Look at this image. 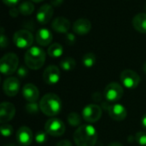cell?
I'll return each instance as SVG.
<instances>
[{"label": "cell", "instance_id": "cell-12", "mask_svg": "<svg viewBox=\"0 0 146 146\" xmlns=\"http://www.w3.org/2000/svg\"><path fill=\"white\" fill-rule=\"evenodd\" d=\"M15 114V108L10 102H2L0 107V122L4 124L11 120Z\"/></svg>", "mask_w": 146, "mask_h": 146}, {"label": "cell", "instance_id": "cell-2", "mask_svg": "<svg viewBox=\"0 0 146 146\" xmlns=\"http://www.w3.org/2000/svg\"><path fill=\"white\" fill-rule=\"evenodd\" d=\"M40 110L47 116L57 115L62 108V100L60 97L53 93L44 95L39 102Z\"/></svg>", "mask_w": 146, "mask_h": 146}, {"label": "cell", "instance_id": "cell-4", "mask_svg": "<svg viewBox=\"0 0 146 146\" xmlns=\"http://www.w3.org/2000/svg\"><path fill=\"white\" fill-rule=\"evenodd\" d=\"M19 59L16 54L9 52L3 55L0 60V71L3 75H11L18 70Z\"/></svg>", "mask_w": 146, "mask_h": 146}, {"label": "cell", "instance_id": "cell-29", "mask_svg": "<svg viewBox=\"0 0 146 146\" xmlns=\"http://www.w3.org/2000/svg\"><path fill=\"white\" fill-rule=\"evenodd\" d=\"M135 141L140 146H146V132H139L135 135Z\"/></svg>", "mask_w": 146, "mask_h": 146}, {"label": "cell", "instance_id": "cell-32", "mask_svg": "<svg viewBox=\"0 0 146 146\" xmlns=\"http://www.w3.org/2000/svg\"><path fill=\"white\" fill-rule=\"evenodd\" d=\"M75 41H76V38L74 34H71V33L66 34V42L68 45H74Z\"/></svg>", "mask_w": 146, "mask_h": 146}, {"label": "cell", "instance_id": "cell-35", "mask_svg": "<svg viewBox=\"0 0 146 146\" xmlns=\"http://www.w3.org/2000/svg\"><path fill=\"white\" fill-rule=\"evenodd\" d=\"M20 13L19 9H16V8H12L10 10H9V15L12 16V17H16L18 15V14Z\"/></svg>", "mask_w": 146, "mask_h": 146}, {"label": "cell", "instance_id": "cell-8", "mask_svg": "<svg viewBox=\"0 0 146 146\" xmlns=\"http://www.w3.org/2000/svg\"><path fill=\"white\" fill-rule=\"evenodd\" d=\"M121 82L126 88L134 89L140 83V77L132 70H125L121 73Z\"/></svg>", "mask_w": 146, "mask_h": 146}, {"label": "cell", "instance_id": "cell-38", "mask_svg": "<svg viewBox=\"0 0 146 146\" xmlns=\"http://www.w3.org/2000/svg\"><path fill=\"white\" fill-rule=\"evenodd\" d=\"M109 146H123V145L119 143V142H113V143L110 144Z\"/></svg>", "mask_w": 146, "mask_h": 146}, {"label": "cell", "instance_id": "cell-5", "mask_svg": "<svg viewBox=\"0 0 146 146\" xmlns=\"http://www.w3.org/2000/svg\"><path fill=\"white\" fill-rule=\"evenodd\" d=\"M13 41L18 48H28L33 45V35L27 29H21L15 33Z\"/></svg>", "mask_w": 146, "mask_h": 146}, {"label": "cell", "instance_id": "cell-24", "mask_svg": "<svg viewBox=\"0 0 146 146\" xmlns=\"http://www.w3.org/2000/svg\"><path fill=\"white\" fill-rule=\"evenodd\" d=\"M96 55L92 52H87L86 53L83 57H82V63L83 65L87 67L90 68L92 66H93L96 63Z\"/></svg>", "mask_w": 146, "mask_h": 146}, {"label": "cell", "instance_id": "cell-22", "mask_svg": "<svg viewBox=\"0 0 146 146\" xmlns=\"http://www.w3.org/2000/svg\"><path fill=\"white\" fill-rule=\"evenodd\" d=\"M34 5L33 4L32 2L29 1H25L21 3H20L18 9L20 11L21 14H22L23 15H29L31 14H33V12L34 11Z\"/></svg>", "mask_w": 146, "mask_h": 146}, {"label": "cell", "instance_id": "cell-16", "mask_svg": "<svg viewBox=\"0 0 146 146\" xmlns=\"http://www.w3.org/2000/svg\"><path fill=\"white\" fill-rule=\"evenodd\" d=\"M92 23L88 19L80 18L73 24V31L79 35H85L91 31Z\"/></svg>", "mask_w": 146, "mask_h": 146}, {"label": "cell", "instance_id": "cell-37", "mask_svg": "<svg viewBox=\"0 0 146 146\" xmlns=\"http://www.w3.org/2000/svg\"><path fill=\"white\" fill-rule=\"evenodd\" d=\"M141 124H142V126L144 127V129L146 131V114L142 117Z\"/></svg>", "mask_w": 146, "mask_h": 146}, {"label": "cell", "instance_id": "cell-31", "mask_svg": "<svg viewBox=\"0 0 146 146\" xmlns=\"http://www.w3.org/2000/svg\"><path fill=\"white\" fill-rule=\"evenodd\" d=\"M28 74V71H27V68L24 67V66H21L18 68L17 70V75L19 77L21 78H24L27 77V75Z\"/></svg>", "mask_w": 146, "mask_h": 146}, {"label": "cell", "instance_id": "cell-25", "mask_svg": "<svg viewBox=\"0 0 146 146\" xmlns=\"http://www.w3.org/2000/svg\"><path fill=\"white\" fill-rule=\"evenodd\" d=\"M68 122L71 126H79L81 124V117L74 112H72L68 116Z\"/></svg>", "mask_w": 146, "mask_h": 146}, {"label": "cell", "instance_id": "cell-33", "mask_svg": "<svg viewBox=\"0 0 146 146\" xmlns=\"http://www.w3.org/2000/svg\"><path fill=\"white\" fill-rule=\"evenodd\" d=\"M21 0H3V3L7 6H10V7H13L15 5H16Z\"/></svg>", "mask_w": 146, "mask_h": 146}, {"label": "cell", "instance_id": "cell-28", "mask_svg": "<svg viewBox=\"0 0 146 146\" xmlns=\"http://www.w3.org/2000/svg\"><path fill=\"white\" fill-rule=\"evenodd\" d=\"M1 133L3 137H9L13 133V127L9 124L4 123L1 125Z\"/></svg>", "mask_w": 146, "mask_h": 146}, {"label": "cell", "instance_id": "cell-42", "mask_svg": "<svg viewBox=\"0 0 146 146\" xmlns=\"http://www.w3.org/2000/svg\"><path fill=\"white\" fill-rule=\"evenodd\" d=\"M145 10H146V4H145Z\"/></svg>", "mask_w": 146, "mask_h": 146}, {"label": "cell", "instance_id": "cell-7", "mask_svg": "<svg viewBox=\"0 0 146 146\" xmlns=\"http://www.w3.org/2000/svg\"><path fill=\"white\" fill-rule=\"evenodd\" d=\"M47 134L53 137H60L64 134L66 127L64 123L58 118H51L48 120L44 126Z\"/></svg>", "mask_w": 146, "mask_h": 146}, {"label": "cell", "instance_id": "cell-21", "mask_svg": "<svg viewBox=\"0 0 146 146\" xmlns=\"http://www.w3.org/2000/svg\"><path fill=\"white\" fill-rule=\"evenodd\" d=\"M48 55L51 58H59L62 55L63 48L62 46L59 43H54L50 45L48 48Z\"/></svg>", "mask_w": 146, "mask_h": 146}, {"label": "cell", "instance_id": "cell-6", "mask_svg": "<svg viewBox=\"0 0 146 146\" xmlns=\"http://www.w3.org/2000/svg\"><path fill=\"white\" fill-rule=\"evenodd\" d=\"M124 90L121 85L117 83H109L104 91V96L107 102H115L121 99L123 96Z\"/></svg>", "mask_w": 146, "mask_h": 146}, {"label": "cell", "instance_id": "cell-15", "mask_svg": "<svg viewBox=\"0 0 146 146\" xmlns=\"http://www.w3.org/2000/svg\"><path fill=\"white\" fill-rule=\"evenodd\" d=\"M53 15V7L50 4H43L38 10L36 18L41 24H46Z\"/></svg>", "mask_w": 146, "mask_h": 146}, {"label": "cell", "instance_id": "cell-27", "mask_svg": "<svg viewBox=\"0 0 146 146\" xmlns=\"http://www.w3.org/2000/svg\"><path fill=\"white\" fill-rule=\"evenodd\" d=\"M35 141L39 144V145H43L47 141V133L46 132H42V131H38L35 134Z\"/></svg>", "mask_w": 146, "mask_h": 146}, {"label": "cell", "instance_id": "cell-13", "mask_svg": "<svg viewBox=\"0 0 146 146\" xmlns=\"http://www.w3.org/2000/svg\"><path fill=\"white\" fill-rule=\"evenodd\" d=\"M16 139L21 145H30L33 139V132L27 126H21L18 129L16 133Z\"/></svg>", "mask_w": 146, "mask_h": 146}, {"label": "cell", "instance_id": "cell-34", "mask_svg": "<svg viewBox=\"0 0 146 146\" xmlns=\"http://www.w3.org/2000/svg\"><path fill=\"white\" fill-rule=\"evenodd\" d=\"M56 146H72V144L69 140H67V139H64V140H62L60 142H58Z\"/></svg>", "mask_w": 146, "mask_h": 146}, {"label": "cell", "instance_id": "cell-1", "mask_svg": "<svg viewBox=\"0 0 146 146\" xmlns=\"http://www.w3.org/2000/svg\"><path fill=\"white\" fill-rule=\"evenodd\" d=\"M97 139V130L92 125H81L74 133V140L77 146H94Z\"/></svg>", "mask_w": 146, "mask_h": 146}, {"label": "cell", "instance_id": "cell-9", "mask_svg": "<svg viewBox=\"0 0 146 146\" xmlns=\"http://www.w3.org/2000/svg\"><path fill=\"white\" fill-rule=\"evenodd\" d=\"M102 114V108L98 105L89 104L84 108L82 111V117L86 121L89 123H94L100 120Z\"/></svg>", "mask_w": 146, "mask_h": 146}, {"label": "cell", "instance_id": "cell-10", "mask_svg": "<svg viewBox=\"0 0 146 146\" xmlns=\"http://www.w3.org/2000/svg\"><path fill=\"white\" fill-rule=\"evenodd\" d=\"M60 77H61L60 69L56 65L48 66L43 73V79L44 83L50 85L56 84L59 82Z\"/></svg>", "mask_w": 146, "mask_h": 146}, {"label": "cell", "instance_id": "cell-36", "mask_svg": "<svg viewBox=\"0 0 146 146\" xmlns=\"http://www.w3.org/2000/svg\"><path fill=\"white\" fill-rule=\"evenodd\" d=\"M63 1L64 0H50V4H51V6L58 7L62 4Z\"/></svg>", "mask_w": 146, "mask_h": 146}, {"label": "cell", "instance_id": "cell-19", "mask_svg": "<svg viewBox=\"0 0 146 146\" xmlns=\"http://www.w3.org/2000/svg\"><path fill=\"white\" fill-rule=\"evenodd\" d=\"M53 35L51 32L47 28H40L36 34V41L42 46L50 45L52 41Z\"/></svg>", "mask_w": 146, "mask_h": 146}, {"label": "cell", "instance_id": "cell-39", "mask_svg": "<svg viewBox=\"0 0 146 146\" xmlns=\"http://www.w3.org/2000/svg\"><path fill=\"white\" fill-rule=\"evenodd\" d=\"M143 71H144V72L146 74V62L145 63V65H143Z\"/></svg>", "mask_w": 146, "mask_h": 146}, {"label": "cell", "instance_id": "cell-30", "mask_svg": "<svg viewBox=\"0 0 146 146\" xmlns=\"http://www.w3.org/2000/svg\"><path fill=\"white\" fill-rule=\"evenodd\" d=\"M9 45V40L8 38L4 35L3 34V28H1V37H0V46L1 48L3 49Z\"/></svg>", "mask_w": 146, "mask_h": 146}, {"label": "cell", "instance_id": "cell-23", "mask_svg": "<svg viewBox=\"0 0 146 146\" xmlns=\"http://www.w3.org/2000/svg\"><path fill=\"white\" fill-rule=\"evenodd\" d=\"M60 66L61 68L65 71H73L75 66H76V62L73 58L70 57H67L65 59H63L61 63H60Z\"/></svg>", "mask_w": 146, "mask_h": 146}, {"label": "cell", "instance_id": "cell-11", "mask_svg": "<svg viewBox=\"0 0 146 146\" xmlns=\"http://www.w3.org/2000/svg\"><path fill=\"white\" fill-rule=\"evenodd\" d=\"M3 89L6 96L9 97L15 96L18 94L20 90V81L14 77H8L3 82Z\"/></svg>", "mask_w": 146, "mask_h": 146}, {"label": "cell", "instance_id": "cell-18", "mask_svg": "<svg viewBox=\"0 0 146 146\" xmlns=\"http://www.w3.org/2000/svg\"><path fill=\"white\" fill-rule=\"evenodd\" d=\"M51 27L56 33L68 34V31L70 28V22L66 17L59 16L54 19Z\"/></svg>", "mask_w": 146, "mask_h": 146}, {"label": "cell", "instance_id": "cell-14", "mask_svg": "<svg viewBox=\"0 0 146 146\" xmlns=\"http://www.w3.org/2000/svg\"><path fill=\"white\" fill-rule=\"evenodd\" d=\"M110 118L116 121H121L127 117V110L124 106L119 103L111 104L108 109Z\"/></svg>", "mask_w": 146, "mask_h": 146}, {"label": "cell", "instance_id": "cell-40", "mask_svg": "<svg viewBox=\"0 0 146 146\" xmlns=\"http://www.w3.org/2000/svg\"><path fill=\"white\" fill-rule=\"evenodd\" d=\"M31 1H33L34 3H39V2H42L43 0H31Z\"/></svg>", "mask_w": 146, "mask_h": 146}, {"label": "cell", "instance_id": "cell-17", "mask_svg": "<svg viewBox=\"0 0 146 146\" xmlns=\"http://www.w3.org/2000/svg\"><path fill=\"white\" fill-rule=\"evenodd\" d=\"M22 96L28 102H36L39 97V91L34 84L27 83L22 88Z\"/></svg>", "mask_w": 146, "mask_h": 146}, {"label": "cell", "instance_id": "cell-20", "mask_svg": "<svg viewBox=\"0 0 146 146\" xmlns=\"http://www.w3.org/2000/svg\"><path fill=\"white\" fill-rule=\"evenodd\" d=\"M133 26L139 33L146 34V13H139L133 18Z\"/></svg>", "mask_w": 146, "mask_h": 146}, {"label": "cell", "instance_id": "cell-26", "mask_svg": "<svg viewBox=\"0 0 146 146\" xmlns=\"http://www.w3.org/2000/svg\"><path fill=\"white\" fill-rule=\"evenodd\" d=\"M38 109H40V108H39V104H38L37 102H28L26 105V110L28 114H37L38 112Z\"/></svg>", "mask_w": 146, "mask_h": 146}, {"label": "cell", "instance_id": "cell-3", "mask_svg": "<svg viewBox=\"0 0 146 146\" xmlns=\"http://www.w3.org/2000/svg\"><path fill=\"white\" fill-rule=\"evenodd\" d=\"M45 52L38 46L30 47L25 53V63L32 70L40 69L45 62Z\"/></svg>", "mask_w": 146, "mask_h": 146}, {"label": "cell", "instance_id": "cell-41", "mask_svg": "<svg viewBox=\"0 0 146 146\" xmlns=\"http://www.w3.org/2000/svg\"><path fill=\"white\" fill-rule=\"evenodd\" d=\"M4 146H17V145H13V144H9V145H6Z\"/></svg>", "mask_w": 146, "mask_h": 146}]
</instances>
